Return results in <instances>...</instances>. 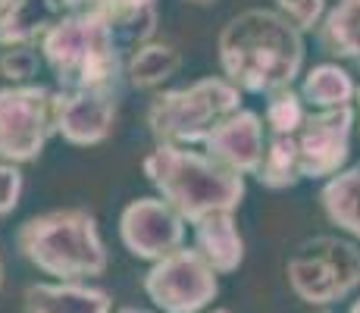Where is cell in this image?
Returning <instances> with one entry per match:
<instances>
[{
	"mask_svg": "<svg viewBox=\"0 0 360 313\" xmlns=\"http://www.w3.org/2000/svg\"><path fill=\"white\" fill-rule=\"evenodd\" d=\"M219 69L241 94H276L304 75V34L276 10L251 6L223 25L217 38Z\"/></svg>",
	"mask_w": 360,
	"mask_h": 313,
	"instance_id": "1",
	"label": "cell"
},
{
	"mask_svg": "<svg viewBox=\"0 0 360 313\" xmlns=\"http://www.w3.org/2000/svg\"><path fill=\"white\" fill-rule=\"evenodd\" d=\"M41 57L57 79V91H126L131 51L98 10L63 13L41 41Z\"/></svg>",
	"mask_w": 360,
	"mask_h": 313,
	"instance_id": "2",
	"label": "cell"
},
{
	"mask_svg": "<svg viewBox=\"0 0 360 313\" xmlns=\"http://www.w3.org/2000/svg\"><path fill=\"white\" fill-rule=\"evenodd\" d=\"M141 170L148 182L185 222H198L210 213H235L245 200V176L226 170L204 151L154 144L144 154Z\"/></svg>",
	"mask_w": 360,
	"mask_h": 313,
	"instance_id": "3",
	"label": "cell"
},
{
	"mask_svg": "<svg viewBox=\"0 0 360 313\" xmlns=\"http://www.w3.org/2000/svg\"><path fill=\"white\" fill-rule=\"evenodd\" d=\"M16 250L53 282H88L107 273L110 257L98 217L85 207H63L25 219L16 229Z\"/></svg>",
	"mask_w": 360,
	"mask_h": 313,
	"instance_id": "4",
	"label": "cell"
},
{
	"mask_svg": "<svg viewBox=\"0 0 360 313\" xmlns=\"http://www.w3.org/2000/svg\"><path fill=\"white\" fill-rule=\"evenodd\" d=\"M241 94L223 75H207L191 82L188 88L160 91L148 103V129L157 144L195 148L204 144L232 113L241 110Z\"/></svg>",
	"mask_w": 360,
	"mask_h": 313,
	"instance_id": "5",
	"label": "cell"
},
{
	"mask_svg": "<svg viewBox=\"0 0 360 313\" xmlns=\"http://www.w3.org/2000/svg\"><path fill=\"white\" fill-rule=\"evenodd\" d=\"M288 288L310 307H329L360 288V248L338 235H316L288 257Z\"/></svg>",
	"mask_w": 360,
	"mask_h": 313,
	"instance_id": "6",
	"label": "cell"
},
{
	"mask_svg": "<svg viewBox=\"0 0 360 313\" xmlns=\"http://www.w3.org/2000/svg\"><path fill=\"white\" fill-rule=\"evenodd\" d=\"M53 103H57V91L34 82L0 88V160L4 163L22 166L44 154L47 141L57 135Z\"/></svg>",
	"mask_w": 360,
	"mask_h": 313,
	"instance_id": "7",
	"label": "cell"
},
{
	"mask_svg": "<svg viewBox=\"0 0 360 313\" xmlns=\"http://www.w3.org/2000/svg\"><path fill=\"white\" fill-rule=\"evenodd\" d=\"M217 276L219 273L195 248H179L150 263L141 288L160 313H204L219 295Z\"/></svg>",
	"mask_w": 360,
	"mask_h": 313,
	"instance_id": "8",
	"label": "cell"
},
{
	"mask_svg": "<svg viewBox=\"0 0 360 313\" xmlns=\"http://www.w3.org/2000/svg\"><path fill=\"white\" fill-rule=\"evenodd\" d=\"M120 238L131 257L157 263L185 248V219L157 194L135 198L120 213Z\"/></svg>",
	"mask_w": 360,
	"mask_h": 313,
	"instance_id": "9",
	"label": "cell"
},
{
	"mask_svg": "<svg viewBox=\"0 0 360 313\" xmlns=\"http://www.w3.org/2000/svg\"><path fill=\"white\" fill-rule=\"evenodd\" d=\"M354 107L314 110L297 132L304 179H332L345 170L351 157V132H354Z\"/></svg>",
	"mask_w": 360,
	"mask_h": 313,
	"instance_id": "10",
	"label": "cell"
},
{
	"mask_svg": "<svg viewBox=\"0 0 360 313\" xmlns=\"http://www.w3.org/2000/svg\"><path fill=\"white\" fill-rule=\"evenodd\" d=\"M120 91H57V135L75 148H91L110 138L120 113Z\"/></svg>",
	"mask_w": 360,
	"mask_h": 313,
	"instance_id": "11",
	"label": "cell"
},
{
	"mask_svg": "<svg viewBox=\"0 0 360 313\" xmlns=\"http://www.w3.org/2000/svg\"><path fill=\"white\" fill-rule=\"evenodd\" d=\"M263 151H266V125L260 113L245 107L232 113L223 125H217V132L204 141V154L238 176H257Z\"/></svg>",
	"mask_w": 360,
	"mask_h": 313,
	"instance_id": "12",
	"label": "cell"
},
{
	"mask_svg": "<svg viewBox=\"0 0 360 313\" xmlns=\"http://www.w3.org/2000/svg\"><path fill=\"white\" fill-rule=\"evenodd\" d=\"M22 307L25 313H113V298L91 282H32Z\"/></svg>",
	"mask_w": 360,
	"mask_h": 313,
	"instance_id": "13",
	"label": "cell"
},
{
	"mask_svg": "<svg viewBox=\"0 0 360 313\" xmlns=\"http://www.w3.org/2000/svg\"><path fill=\"white\" fill-rule=\"evenodd\" d=\"M63 19L60 0H13L0 13V51L6 47H41L47 32Z\"/></svg>",
	"mask_w": 360,
	"mask_h": 313,
	"instance_id": "14",
	"label": "cell"
},
{
	"mask_svg": "<svg viewBox=\"0 0 360 313\" xmlns=\"http://www.w3.org/2000/svg\"><path fill=\"white\" fill-rule=\"evenodd\" d=\"M191 241H195L191 248L219 276H229L245 263V238L235 226V213H210V217L191 222Z\"/></svg>",
	"mask_w": 360,
	"mask_h": 313,
	"instance_id": "15",
	"label": "cell"
},
{
	"mask_svg": "<svg viewBox=\"0 0 360 313\" xmlns=\"http://www.w3.org/2000/svg\"><path fill=\"white\" fill-rule=\"evenodd\" d=\"M182 69V51L172 41H148L126 63V85L135 91H154Z\"/></svg>",
	"mask_w": 360,
	"mask_h": 313,
	"instance_id": "16",
	"label": "cell"
},
{
	"mask_svg": "<svg viewBox=\"0 0 360 313\" xmlns=\"http://www.w3.org/2000/svg\"><path fill=\"white\" fill-rule=\"evenodd\" d=\"M94 10L113 25L120 41L131 53L154 41L157 32V0H98Z\"/></svg>",
	"mask_w": 360,
	"mask_h": 313,
	"instance_id": "17",
	"label": "cell"
},
{
	"mask_svg": "<svg viewBox=\"0 0 360 313\" xmlns=\"http://www.w3.org/2000/svg\"><path fill=\"white\" fill-rule=\"evenodd\" d=\"M320 207L332 226L360 241V163L335 172L320 188Z\"/></svg>",
	"mask_w": 360,
	"mask_h": 313,
	"instance_id": "18",
	"label": "cell"
},
{
	"mask_svg": "<svg viewBox=\"0 0 360 313\" xmlns=\"http://www.w3.org/2000/svg\"><path fill=\"white\" fill-rule=\"evenodd\" d=\"M316 41L323 53L348 60L360 69V0H335L316 29Z\"/></svg>",
	"mask_w": 360,
	"mask_h": 313,
	"instance_id": "19",
	"label": "cell"
},
{
	"mask_svg": "<svg viewBox=\"0 0 360 313\" xmlns=\"http://www.w3.org/2000/svg\"><path fill=\"white\" fill-rule=\"evenodd\" d=\"M354 94H357V82L338 63H320V66L307 69L301 79V97L314 110L354 107Z\"/></svg>",
	"mask_w": 360,
	"mask_h": 313,
	"instance_id": "20",
	"label": "cell"
},
{
	"mask_svg": "<svg viewBox=\"0 0 360 313\" xmlns=\"http://www.w3.org/2000/svg\"><path fill=\"white\" fill-rule=\"evenodd\" d=\"M257 182L269 191H285L295 188L297 182H304L301 176V154H297V138H279L269 135L266 151H263L260 170H257Z\"/></svg>",
	"mask_w": 360,
	"mask_h": 313,
	"instance_id": "21",
	"label": "cell"
},
{
	"mask_svg": "<svg viewBox=\"0 0 360 313\" xmlns=\"http://www.w3.org/2000/svg\"><path fill=\"white\" fill-rule=\"evenodd\" d=\"M307 103H304L301 91L295 88H282V91L266 97V107H263V125H266L269 135L279 138H292L301 132V125L307 122Z\"/></svg>",
	"mask_w": 360,
	"mask_h": 313,
	"instance_id": "22",
	"label": "cell"
},
{
	"mask_svg": "<svg viewBox=\"0 0 360 313\" xmlns=\"http://www.w3.org/2000/svg\"><path fill=\"white\" fill-rule=\"evenodd\" d=\"M41 63L44 57L38 47H6V51H0V75L10 85H32Z\"/></svg>",
	"mask_w": 360,
	"mask_h": 313,
	"instance_id": "23",
	"label": "cell"
},
{
	"mask_svg": "<svg viewBox=\"0 0 360 313\" xmlns=\"http://www.w3.org/2000/svg\"><path fill=\"white\" fill-rule=\"evenodd\" d=\"M276 13L295 25L297 32H316L326 19V0H276Z\"/></svg>",
	"mask_w": 360,
	"mask_h": 313,
	"instance_id": "24",
	"label": "cell"
},
{
	"mask_svg": "<svg viewBox=\"0 0 360 313\" xmlns=\"http://www.w3.org/2000/svg\"><path fill=\"white\" fill-rule=\"evenodd\" d=\"M22 188H25L22 170H19V166H13V163H4V160H0V219L10 217V213L19 207Z\"/></svg>",
	"mask_w": 360,
	"mask_h": 313,
	"instance_id": "25",
	"label": "cell"
},
{
	"mask_svg": "<svg viewBox=\"0 0 360 313\" xmlns=\"http://www.w3.org/2000/svg\"><path fill=\"white\" fill-rule=\"evenodd\" d=\"M60 4H63L66 13H82V10H94L98 0H60Z\"/></svg>",
	"mask_w": 360,
	"mask_h": 313,
	"instance_id": "26",
	"label": "cell"
},
{
	"mask_svg": "<svg viewBox=\"0 0 360 313\" xmlns=\"http://www.w3.org/2000/svg\"><path fill=\"white\" fill-rule=\"evenodd\" d=\"M113 313H150V310H141V307H116Z\"/></svg>",
	"mask_w": 360,
	"mask_h": 313,
	"instance_id": "27",
	"label": "cell"
},
{
	"mask_svg": "<svg viewBox=\"0 0 360 313\" xmlns=\"http://www.w3.org/2000/svg\"><path fill=\"white\" fill-rule=\"evenodd\" d=\"M4 279H6V267H4V257H0V291H4Z\"/></svg>",
	"mask_w": 360,
	"mask_h": 313,
	"instance_id": "28",
	"label": "cell"
},
{
	"mask_svg": "<svg viewBox=\"0 0 360 313\" xmlns=\"http://www.w3.org/2000/svg\"><path fill=\"white\" fill-rule=\"evenodd\" d=\"M348 313H360V298H357V301H351V307H348Z\"/></svg>",
	"mask_w": 360,
	"mask_h": 313,
	"instance_id": "29",
	"label": "cell"
},
{
	"mask_svg": "<svg viewBox=\"0 0 360 313\" xmlns=\"http://www.w3.org/2000/svg\"><path fill=\"white\" fill-rule=\"evenodd\" d=\"M354 103H357V120H360V85H357V94H354ZM360 129V125H357Z\"/></svg>",
	"mask_w": 360,
	"mask_h": 313,
	"instance_id": "30",
	"label": "cell"
},
{
	"mask_svg": "<svg viewBox=\"0 0 360 313\" xmlns=\"http://www.w3.org/2000/svg\"><path fill=\"white\" fill-rule=\"evenodd\" d=\"M10 4H13V0H0V13H4L6 6H10Z\"/></svg>",
	"mask_w": 360,
	"mask_h": 313,
	"instance_id": "31",
	"label": "cell"
},
{
	"mask_svg": "<svg viewBox=\"0 0 360 313\" xmlns=\"http://www.w3.org/2000/svg\"><path fill=\"white\" fill-rule=\"evenodd\" d=\"M207 313H229V310H223V307H217V310H207Z\"/></svg>",
	"mask_w": 360,
	"mask_h": 313,
	"instance_id": "32",
	"label": "cell"
},
{
	"mask_svg": "<svg viewBox=\"0 0 360 313\" xmlns=\"http://www.w3.org/2000/svg\"><path fill=\"white\" fill-rule=\"evenodd\" d=\"M188 4H210V0H188Z\"/></svg>",
	"mask_w": 360,
	"mask_h": 313,
	"instance_id": "33",
	"label": "cell"
}]
</instances>
